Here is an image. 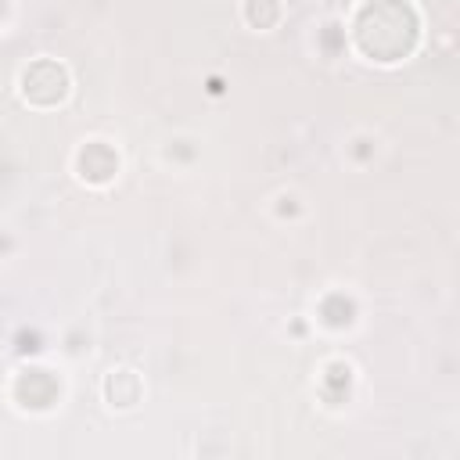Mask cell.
I'll use <instances>...</instances> for the list:
<instances>
[{"mask_svg": "<svg viewBox=\"0 0 460 460\" xmlns=\"http://www.w3.org/2000/svg\"><path fill=\"white\" fill-rule=\"evenodd\" d=\"M352 47L377 65H395L417 50L420 18L410 0H363L352 14Z\"/></svg>", "mask_w": 460, "mask_h": 460, "instance_id": "6da1fadb", "label": "cell"}, {"mask_svg": "<svg viewBox=\"0 0 460 460\" xmlns=\"http://www.w3.org/2000/svg\"><path fill=\"white\" fill-rule=\"evenodd\" d=\"M18 90H22V101L32 104V108H58L72 90V75H68V68L61 61L40 58V61L22 68Z\"/></svg>", "mask_w": 460, "mask_h": 460, "instance_id": "7a4b0ae2", "label": "cell"}, {"mask_svg": "<svg viewBox=\"0 0 460 460\" xmlns=\"http://www.w3.org/2000/svg\"><path fill=\"white\" fill-rule=\"evenodd\" d=\"M75 169H79V176L86 183H97V187L101 183H111L115 172H119V151L111 144H104V140H90L86 147H79Z\"/></svg>", "mask_w": 460, "mask_h": 460, "instance_id": "3957f363", "label": "cell"}, {"mask_svg": "<svg viewBox=\"0 0 460 460\" xmlns=\"http://www.w3.org/2000/svg\"><path fill=\"white\" fill-rule=\"evenodd\" d=\"M58 395H61V385L50 377V370L32 367V370H22L18 381H14V399H18L22 406L47 410V406H54Z\"/></svg>", "mask_w": 460, "mask_h": 460, "instance_id": "277c9868", "label": "cell"}, {"mask_svg": "<svg viewBox=\"0 0 460 460\" xmlns=\"http://www.w3.org/2000/svg\"><path fill=\"white\" fill-rule=\"evenodd\" d=\"M104 395H108V402H111V406L129 410V406H137V402H140V395H144V381H140V374H137V370H129V367L111 370V374H108V381H104Z\"/></svg>", "mask_w": 460, "mask_h": 460, "instance_id": "5b68a950", "label": "cell"}, {"mask_svg": "<svg viewBox=\"0 0 460 460\" xmlns=\"http://www.w3.org/2000/svg\"><path fill=\"white\" fill-rule=\"evenodd\" d=\"M244 22L252 29H273L280 22V0H244Z\"/></svg>", "mask_w": 460, "mask_h": 460, "instance_id": "8992f818", "label": "cell"}, {"mask_svg": "<svg viewBox=\"0 0 460 460\" xmlns=\"http://www.w3.org/2000/svg\"><path fill=\"white\" fill-rule=\"evenodd\" d=\"M0 11H4V0H0Z\"/></svg>", "mask_w": 460, "mask_h": 460, "instance_id": "52a82bcc", "label": "cell"}]
</instances>
